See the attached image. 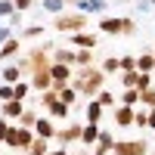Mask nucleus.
Here are the masks:
<instances>
[{
	"label": "nucleus",
	"mask_w": 155,
	"mask_h": 155,
	"mask_svg": "<svg viewBox=\"0 0 155 155\" xmlns=\"http://www.w3.org/2000/svg\"><path fill=\"white\" fill-rule=\"evenodd\" d=\"M140 93H143V106H146V109H155V87L140 90Z\"/></svg>",
	"instance_id": "35"
},
{
	"label": "nucleus",
	"mask_w": 155,
	"mask_h": 155,
	"mask_svg": "<svg viewBox=\"0 0 155 155\" xmlns=\"http://www.w3.org/2000/svg\"><path fill=\"white\" fill-rule=\"evenodd\" d=\"M19 124H22V127H34V124H37V112H34V109H25L22 118H19Z\"/></svg>",
	"instance_id": "29"
},
{
	"label": "nucleus",
	"mask_w": 155,
	"mask_h": 155,
	"mask_svg": "<svg viewBox=\"0 0 155 155\" xmlns=\"http://www.w3.org/2000/svg\"><path fill=\"white\" fill-rule=\"evenodd\" d=\"M102 115H106V106L99 99H87V121L90 124H102Z\"/></svg>",
	"instance_id": "13"
},
{
	"label": "nucleus",
	"mask_w": 155,
	"mask_h": 155,
	"mask_svg": "<svg viewBox=\"0 0 155 155\" xmlns=\"http://www.w3.org/2000/svg\"><path fill=\"white\" fill-rule=\"evenodd\" d=\"M44 34V25H25V31H22V37H25V41H37V37H41Z\"/></svg>",
	"instance_id": "26"
},
{
	"label": "nucleus",
	"mask_w": 155,
	"mask_h": 155,
	"mask_svg": "<svg viewBox=\"0 0 155 155\" xmlns=\"http://www.w3.org/2000/svg\"><path fill=\"white\" fill-rule=\"evenodd\" d=\"M99 31H102V34H124V16H121V19L102 16V22H99Z\"/></svg>",
	"instance_id": "11"
},
{
	"label": "nucleus",
	"mask_w": 155,
	"mask_h": 155,
	"mask_svg": "<svg viewBox=\"0 0 155 155\" xmlns=\"http://www.w3.org/2000/svg\"><path fill=\"white\" fill-rule=\"evenodd\" d=\"M34 6V0H16V9L19 12H25V9H31Z\"/></svg>",
	"instance_id": "41"
},
{
	"label": "nucleus",
	"mask_w": 155,
	"mask_h": 155,
	"mask_svg": "<svg viewBox=\"0 0 155 155\" xmlns=\"http://www.w3.org/2000/svg\"><path fill=\"white\" fill-rule=\"evenodd\" d=\"M149 127L155 130V109H149Z\"/></svg>",
	"instance_id": "44"
},
{
	"label": "nucleus",
	"mask_w": 155,
	"mask_h": 155,
	"mask_svg": "<svg viewBox=\"0 0 155 155\" xmlns=\"http://www.w3.org/2000/svg\"><path fill=\"white\" fill-rule=\"evenodd\" d=\"M99 134H102V127H99V124H90V121H87V127H84V137H81V143H84V146H96Z\"/></svg>",
	"instance_id": "19"
},
{
	"label": "nucleus",
	"mask_w": 155,
	"mask_h": 155,
	"mask_svg": "<svg viewBox=\"0 0 155 155\" xmlns=\"http://www.w3.org/2000/svg\"><path fill=\"white\" fill-rule=\"evenodd\" d=\"M137 78H140V71H121V84L124 87H137Z\"/></svg>",
	"instance_id": "34"
},
{
	"label": "nucleus",
	"mask_w": 155,
	"mask_h": 155,
	"mask_svg": "<svg viewBox=\"0 0 155 155\" xmlns=\"http://www.w3.org/2000/svg\"><path fill=\"white\" fill-rule=\"evenodd\" d=\"M50 155H68V149L62 146V149H50Z\"/></svg>",
	"instance_id": "43"
},
{
	"label": "nucleus",
	"mask_w": 155,
	"mask_h": 155,
	"mask_svg": "<svg viewBox=\"0 0 155 155\" xmlns=\"http://www.w3.org/2000/svg\"><path fill=\"white\" fill-rule=\"evenodd\" d=\"M134 34H137V22L130 16H124V37H134Z\"/></svg>",
	"instance_id": "36"
},
{
	"label": "nucleus",
	"mask_w": 155,
	"mask_h": 155,
	"mask_svg": "<svg viewBox=\"0 0 155 155\" xmlns=\"http://www.w3.org/2000/svg\"><path fill=\"white\" fill-rule=\"evenodd\" d=\"M137 9H140V12H149V9H152V3H149V0H140Z\"/></svg>",
	"instance_id": "42"
},
{
	"label": "nucleus",
	"mask_w": 155,
	"mask_h": 155,
	"mask_svg": "<svg viewBox=\"0 0 155 155\" xmlns=\"http://www.w3.org/2000/svg\"><path fill=\"white\" fill-rule=\"evenodd\" d=\"M96 99H99V102H102V106H106V109H112V112L118 109V106H115V93H112V90H106V87L99 90V96H96Z\"/></svg>",
	"instance_id": "28"
},
{
	"label": "nucleus",
	"mask_w": 155,
	"mask_h": 155,
	"mask_svg": "<svg viewBox=\"0 0 155 155\" xmlns=\"http://www.w3.org/2000/svg\"><path fill=\"white\" fill-rule=\"evenodd\" d=\"M149 87H155V84H152V74L140 71V78H137V90H149Z\"/></svg>",
	"instance_id": "33"
},
{
	"label": "nucleus",
	"mask_w": 155,
	"mask_h": 155,
	"mask_svg": "<svg viewBox=\"0 0 155 155\" xmlns=\"http://www.w3.org/2000/svg\"><path fill=\"white\" fill-rule=\"evenodd\" d=\"M146 152H149L146 140H118L112 149V155H146Z\"/></svg>",
	"instance_id": "4"
},
{
	"label": "nucleus",
	"mask_w": 155,
	"mask_h": 155,
	"mask_svg": "<svg viewBox=\"0 0 155 155\" xmlns=\"http://www.w3.org/2000/svg\"><path fill=\"white\" fill-rule=\"evenodd\" d=\"M137 127H149V109H137Z\"/></svg>",
	"instance_id": "37"
},
{
	"label": "nucleus",
	"mask_w": 155,
	"mask_h": 155,
	"mask_svg": "<svg viewBox=\"0 0 155 155\" xmlns=\"http://www.w3.org/2000/svg\"><path fill=\"white\" fill-rule=\"evenodd\" d=\"M6 25H9V28H16V25H22V12L16 9V12H12V16L6 19Z\"/></svg>",
	"instance_id": "40"
},
{
	"label": "nucleus",
	"mask_w": 155,
	"mask_h": 155,
	"mask_svg": "<svg viewBox=\"0 0 155 155\" xmlns=\"http://www.w3.org/2000/svg\"><path fill=\"white\" fill-rule=\"evenodd\" d=\"M22 99H6L3 106H0V115H3V118H9V121H19L22 118Z\"/></svg>",
	"instance_id": "10"
},
{
	"label": "nucleus",
	"mask_w": 155,
	"mask_h": 155,
	"mask_svg": "<svg viewBox=\"0 0 155 155\" xmlns=\"http://www.w3.org/2000/svg\"><path fill=\"white\" fill-rule=\"evenodd\" d=\"M137 71L155 74V53H140V56H137Z\"/></svg>",
	"instance_id": "16"
},
{
	"label": "nucleus",
	"mask_w": 155,
	"mask_h": 155,
	"mask_svg": "<svg viewBox=\"0 0 155 155\" xmlns=\"http://www.w3.org/2000/svg\"><path fill=\"white\" fill-rule=\"evenodd\" d=\"M68 41H71V47H78V50H93V47L99 44V37L90 34V31H78V34H68Z\"/></svg>",
	"instance_id": "8"
},
{
	"label": "nucleus",
	"mask_w": 155,
	"mask_h": 155,
	"mask_svg": "<svg viewBox=\"0 0 155 155\" xmlns=\"http://www.w3.org/2000/svg\"><path fill=\"white\" fill-rule=\"evenodd\" d=\"M121 71H137V56H121Z\"/></svg>",
	"instance_id": "32"
},
{
	"label": "nucleus",
	"mask_w": 155,
	"mask_h": 155,
	"mask_svg": "<svg viewBox=\"0 0 155 155\" xmlns=\"http://www.w3.org/2000/svg\"><path fill=\"white\" fill-rule=\"evenodd\" d=\"M31 87H34V93L53 90V74H50V71H37V74H31Z\"/></svg>",
	"instance_id": "12"
},
{
	"label": "nucleus",
	"mask_w": 155,
	"mask_h": 155,
	"mask_svg": "<svg viewBox=\"0 0 155 155\" xmlns=\"http://www.w3.org/2000/svg\"><path fill=\"white\" fill-rule=\"evenodd\" d=\"M0 78H3V84H19L22 81V68L16 65V62H9V65L0 71Z\"/></svg>",
	"instance_id": "20"
},
{
	"label": "nucleus",
	"mask_w": 155,
	"mask_h": 155,
	"mask_svg": "<svg viewBox=\"0 0 155 155\" xmlns=\"http://www.w3.org/2000/svg\"><path fill=\"white\" fill-rule=\"evenodd\" d=\"M152 155H155V149H152Z\"/></svg>",
	"instance_id": "50"
},
{
	"label": "nucleus",
	"mask_w": 155,
	"mask_h": 155,
	"mask_svg": "<svg viewBox=\"0 0 155 155\" xmlns=\"http://www.w3.org/2000/svg\"><path fill=\"white\" fill-rule=\"evenodd\" d=\"M56 93H59V99L65 102V106H74V102L81 99V93H78V90H74L71 84H65V87H56Z\"/></svg>",
	"instance_id": "21"
},
{
	"label": "nucleus",
	"mask_w": 155,
	"mask_h": 155,
	"mask_svg": "<svg viewBox=\"0 0 155 155\" xmlns=\"http://www.w3.org/2000/svg\"><path fill=\"white\" fill-rule=\"evenodd\" d=\"M34 130H37V137H44V140H50V137H56V134H59V127L53 124V118H37V124H34Z\"/></svg>",
	"instance_id": "15"
},
{
	"label": "nucleus",
	"mask_w": 155,
	"mask_h": 155,
	"mask_svg": "<svg viewBox=\"0 0 155 155\" xmlns=\"http://www.w3.org/2000/svg\"><path fill=\"white\" fill-rule=\"evenodd\" d=\"M115 143H118V140H115L109 130H102V134H99V140H96V146H99V149H106V152H112V149H115Z\"/></svg>",
	"instance_id": "25"
},
{
	"label": "nucleus",
	"mask_w": 155,
	"mask_h": 155,
	"mask_svg": "<svg viewBox=\"0 0 155 155\" xmlns=\"http://www.w3.org/2000/svg\"><path fill=\"white\" fill-rule=\"evenodd\" d=\"M41 6L47 9V12H56V16H59V12H65V0H41Z\"/></svg>",
	"instance_id": "23"
},
{
	"label": "nucleus",
	"mask_w": 155,
	"mask_h": 155,
	"mask_svg": "<svg viewBox=\"0 0 155 155\" xmlns=\"http://www.w3.org/2000/svg\"><path fill=\"white\" fill-rule=\"evenodd\" d=\"M140 102H143V93H140L137 87H124V93H121V106H140Z\"/></svg>",
	"instance_id": "17"
},
{
	"label": "nucleus",
	"mask_w": 155,
	"mask_h": 155,
	"mask_svg": "<svg viewBox=\"0 0 155 155\" xmlns=\"http://www.w3.org/2000/svg\"><path fill=\"white\" fill-rule=\"evenodd\" d=\"M149 3H155V0H149Z\"/></svg>",
	"instance_id": "49"
},
{
	"label": "nucleus",
	"mask_w": 155,
	"mask_h": 155,
	"mask_svg": "<svg viewBox=\"0 0 155 155\" xmlns=\"http://www.w3.org/2000/svg\"><path fill=\"white\" fill-rule=\"evenodd\" d=\"M0 99H12V84H0Z\"/></svg>",
	"instance_id": "39"
},
{
	"label": "nucleus",
	"mask_w": 155,
	"mask_h": 155,
	"mask_svg": "<svg viewBox=\"0 0 155 155\" xmlns=\"http://www.w3.org/2000/svg\"><path fill=\"white\" fill-rule=\"evenodd\" d=\"M71 87L81 93V99H96L99 90L106 87V71L96 65H81L71 78Z\"/></svg>",
	"instance_id": "1"
},
{
	"label": "nucleus",
	"mask_w": 155,
	"mask_h": 155,
	"mask_svg": "<svg viewBox=\"0 0 155 155\" xmlns=\"http://www.w3.org/2000/svg\"><path fill=\"white\" fill-rule=\"evenodd\" d=\"M118 3H130V0H118Z\"/></svg>",
	"instance_id": "46"
},
{
	"label": "nucleus",
	"mask_w": 155,
	"mask_h": 155,
	"mask_svg": "<svg viewBox=\"0 0 155 155\" xmlns=\"http://www.w3.org/2000/svg\"><path fill=\"white\" fill-rule=\"evenodd\" d=\"M78 155H87V149H84V152H78Z\"/></svg>",
	"instance_id": "47"
},
{
	"label": "nucleus",
	"mask_w": 155,
	"mask_h": 155,
	"mask_svg": "<svg viewBox=\"0 0 155 155\" xmlns=\"http://www.w3.org/2000/svg\"><path fill=\"white\" fill-rule=\"evenodd\" d=\"M134 3H140V0H134Z\"/></svg>",
	"instance_id": "48"
},
{
	"label": "nucleus",
	"mask_w": 155,
	"mask_h": 155,
	"mask_svg": "<svg viewBox=\"0 0 155 155\" xmlns=\"http://www.w3.org/2000/svg\"><path fill=\"white\" fill-rule=\"evenodd\" d=\"M112 118H115L118 127H137V109L134 106H118L112 112Z\"/></svg>",
	"instance_id": "7"
},
{
	"label": "nucleus",
	"mask_w": 155,
	"mask_h": 155,
	"mask_svg": "<svg viewBox=\"0 0 155 155\" xmlns=\"http://www.w3.org/2000/svg\"><path fill=\"white\" fill-rule=\"evenodd\" d=\"M19 50H22V41H19V37H9V41L0 44V59H16Z\"/></svg>",
	"instance_id": "14"
},
{
	"label": "nucleus",
	"mask_w": 155,
	"mask_h": 155,
	"mask_svg": "<svg viewBox=\"0 0 155 155\" xmlns=\"http://www.w3.org/2000/svg\"><path fill=\"white\" fill-rule=\"evenodd\" d=\"M16 12V0H0V19H9Z\"/></svg>",
	"instance_id": "30"
},
{
	"label": "nucleus",
	"mask_w": 155,
	"mask_h": 155,
	"mask_svg": "<svg viewBox=\"0 0 155 155\" xmlns=\"http://www.w3.org/2000/svg\"><path fill=\"white\" fill-rule=\"evenodd\" d=\"M99 68L106 71V74H112V71H121V59H118V56H106Z\"/></svg>",
	"instance_id": "24"
},
{
	"label": "nucleus",
	"mask_w": 155,
	"mask_h": 155,
	"mask_svg": "<svg viewBox=\"0 0 155 155\" xmlns=\"http://www.w3.org/2000/svg\"><path fill=\"white\" fill-rule=\"evenodd\" d=\"M93 155H109V152H106V149H99V146H96V152H93Z\"/></svg>",
	"instance_id": "45"
},
{
	"label": "nucleus",
	"mask_w": 155,
	"mask_h": 155,
	"mask_svg": "<svg viewBox=\"0 0 155 155\" xmlns=\"http://www.w3.org/2000/svg\"><path fill=\"white\" fill-rule=\"evenodd\" d=\"M53 25L59 34H78V31H87V16L84 12H59Z\"/></svg>",
	"instance_id": "2"
},
{
	"label": "nucleus",
	"mask_w": 155,
	"mask_h": 155,
	"mask_svg": "<svg viewBox=\"0 0 155 155\" xmlns=\"http://www.w3.org/2000/svg\"><path fill=\"white\" fill-rule=\"evenodd\" d=\"M53 62H62V65H78V50H53Z\"/></svg>",
	"instance_id": "18"
},
{
	"label": "nucleus",
	"mask_w": 155,
	"mask_h": 155,
	"mask_svg": "<svg viewBox=\"0 0 155 155\" xmlns=\"http://www.w3.org/2000/svg\"><path fill=\"white\" fill-rule=\"evenodd\" d=\"M106 6H109V0H81L78 12H84V16H102Z\"/></svg>",
	"instance_id": "9"
},
{
	"label": "nucleus",
	"mask_w": 155,
	"mask_h": 155,
	"mask_svg": "<svg viewBox=\"0 0 155 155\" xmlns=\"http://www.w3.org/2000/svg\"><path fill=\"white\" fill-rule=\"evenodd\" d=\"M81 65H93V50H78V68Z\"/></svg>",
	"instance_id": "31"
},
{
	"label": "nucleus",
	"mask_w": 155,
	"mask_h": 155,
	"mask_svg": "<svg viewBox=\"0 0 155 155\" xmlns=\"http://www.w3.org/2000/svg\"><path fill=\"white\" fill-rule=\"evenodd\" d=\"M34 143V127H12V130L6 134V149H22L28 152V146Z\"/></svg>",
	"instance_id": "3"
},
{
	"label": "nucleus",
	"mask_w": 155,
	"mask_h": 155,
	"mask_svg": "<svg viewBox=\"0 0 155 155\" xmlns=\"http://www.w3.org/2000/svg\"><path fill=\"white\" fill-rule=\"evenodd\" d=\"M81 137H84V124H65V127H59V134H56V140L62 146L81 143Z\"/></svg>",
	"instance_id": "5"
},
{
	"label": "nucleus",
	"mask_w": 155,
	"mask_h": 155,
	"mask_svg": "<svg viewBox=\"0 0 155 155\" xmlns=\"http://www.w3.org/2000/svg\"><path fill=\"white\" fill-rule=\"evenodd\" d=\"M25 155H50V143H47L44 137H34V143L28 146V152H25Z\"/></svg>",
	"instance_id": "22"
},
{
	"label": "nucleus",
	"mask_w": 155,
	"mask_h": 155,
	"mask_svg": "<svg viewBox=\"0 0 155 155\" xmlns=\"http://www.w3.org/2000/svg\"><path fill=\"white\" fill-rule=\"evenodd\" d=\"M50 74H53V90H56V87L71 84V78H74L71 65H62V62H53V65H50Z\"/></svg>",
	"instance_id": "6"
},
{
	"label": "nucleus",
	"mask_w": 155,
	"mask_h": 155,
	"mask_svg": "<svg viewBox=\"0 0 155 155\" xmlns=\"http://www.w3.org/2000/svg\"><path fill=\"white\" fill-rule=\"evenodd\" d=\"M31 84H25V81H19V84H12V99H25V96H28L31 93Z\"/></svg>",
	"instance_id": "27"
},
{
	"label": "nucleus",
	"mask_w": 155,
	"mask_h": 155,
	"mask_svg": "<svg viewBox=\"0 0 155 155\" xmlns=\"http://www.w3.org/2000/svg\"><path fill=\"white\" fill-rule=\"evenodd\" d=\"M12 130L9 127V118H3V115H0V143H6V134Z\"/></svg>",
	"instance_id": "38"
}]
</instances>
